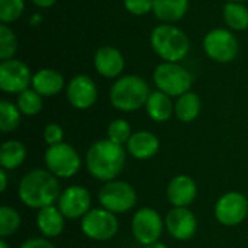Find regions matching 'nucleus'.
<instances>
[{
  "instance_id": "18",
  "label": "nucleus",
  "mask_w": 248,
  "mask_h": 248,
  "mask_svg": "<svg viewBox=\"0 0 248 248\" xmlns=\"http://www.w3.org/2000/svg\"><path fill=\"white\" fill-rule=\"evenodd\" d=\"M128 153L137 160H150L160 150L158 138L150 131L134 132L129 141L126 142Z\"/></svg>"
},
{
  "instance_id": "8",
  "label": "nucleus",
  "mask_w": 248,
  "mask_h": 248,
  "mask_svg": "<svg viewBox=\"0 0 248 248\" xmlns=\"http://www.w3.org/2000/svg\"><path fill=\"white\" fill-rule=\"evenodd\" d=\"M99 202L102 208L113 214H124L135 206L137 192L128 182L110 180L99 190Z\"/></svg>"
},
{
  "instance_id": "6",
  "label": "nucleus",
  "mask_w": 248,
  "mask_h": 248,
  "mask_svg": "<svg viewBox=\"0 0 248 248\" xmlns=\"http://www.w3.org/2000/svg\"><path fill=\"white\" fill-rule=\"evenodd\" d=\"M44 160L48 170L60 179L73 177L81 167V158L78 153L74 147L65 142L48 147L44 154Z\"/></svg>"
},
{
  "instance_id": "4",
  "label": "nucleus",
  "mask_w": 248,
  "mask_h": 248,
  "mask_svg": "<svg viewBox=\"0 0 248 248\" xmlns=\"http://www.w3.org/2000/svg\"><path fill=\"white\" fill-rule=\"evenodd\" d=\"M151 94L148 83L135 74L119 77L110 87L109 99L115 109L121 112H135L145 106Z\"/></svg>"
},
{
  "instance_id": "11",
  "label": "nucleus",
  "mask_w": 248,
  "mask_h": 248,
  "mask_svg": "<svg viewBox=\"0 0 248 248\" xmlns=\"http://www.w3.org/2000/svg\"><path fill=\"white\" fill-rule=\"evenodd\" d=\"M248 215V199L240 192L222 195L215 205V218L225 227L240 225Z\"/></svg>"
},
{
  "instance_id": "37",
  "label": "nucleus",
  "mask_w": 248,
  "mask_h": 248,
  "mask_svg": "<svg viewBox=\"0 0 248 248\" xmlns=\"http://www.w3.org/2000/svg\"><path fill=\"white\" fill-rule=\"evenodd\" d=\"M145 248H167V246L157 241V243H153V244H150V246H145Z\"/></svg>"
},
{
  "instance_id": "32",
  "label": "nucleus",
  "mask_w": 248,
  "mask_h": 248,
  "mask_svg": "<svg viewBox=\"0 0 248 248\" xmlns=\"http://www.w3.org/2000/svg\"><path fill=\"white\" fill-rule=\"evenodd\" d=\"M124 6L128 13L134 16H144L153 12L154 0H124Z\"/></svg>"
},
{
  "instance_id": "14",
  "label": "nucleus",
  "mask_w": 248,
  "mask_h": 248,
  "mask_svg": "<svg viewBox=\"0 0 248 248\" xmlns=\"http://www.w3.org/2000/svg\"><path fill=\"white\" fill-rule=\"evenodd\" d=\"M67 99L70 105L76 109H89L96 103L97 87L92 77L86 74H78L73 77L67 86Z\"/></svg>"
},
{
  "instance_id": "10",
  "label": "nucleus",
  "mask_w": 248,
  "mask_h": 248,
  "mask_svg": "<svg viewBox=\"0 0 248 248\" xmlns=\"http://www.w3.org/2000/svg\"><path fill=\"white\" fill-rule=\"evenodd\" d=\"M163 219L153 208H141L132 217V234L142 246L157 243L163 235Z\"/></svg>"
},
{
  "instance_id": "29",
  "label": "nucleus",
  "mask_w": 248,
  "mask_h": 248,
  "mask_svg": "<svg viewBox=\"0 0 248 248\" xmlns=\"http://www.w3.org/2000/svg\"><path fill=\"white\" fill-rule=\"evenodd\" d=\"M17 51V38L15 32L4 23L0 25V60H12Z\"/></svg>"
},
{
  "instance_id": "27",
  "label": "nucleus",
  "mask_w": 248,
  "mask_h": 248,
  "mask_svg": "<svg viewBox=\"0 0 248 248\" xmlns=\"http://www.w3.org/2000/svg\"><path fill=\"white\" fill-rule=\"evenodd\" d=\"M22 112L19 110L17 105H13L9 100L0 102V131L7 134L15 131L20 124Z\"/></svg>"
},
{
  "instance_id": "38",
  "label": "nucleus",
  "mask_w": 248,
  "mask_h": 248,
  "mask_svg": "<svg viewBox=\"0 0 248 248\" xmlns=\"http://www.w3.org/2000/svg\"><path fill=\"white\" fill-rule=\"evenodd\" d=\"M39 20H41V16H39V15H35V16H32V19H31L32 25H35V23H39Z\"/></svg>"
},
{
  "instance_id": "12",
  "label": "nucleus",
  "mask_w": 248,
  "mask_h": 248,
  "mask_svg": "<svg viewBox=\"0 0 248 248\" xmlns=\"http://www.w3.org/2000/svg\"><path fill=\"white\" fill-rule=\"evenodd\" d=\"M31 68L20 60L12 58L0 62V89L4 93H22L32 84Z\"/></svg>"
},
{
  "instance_id": "16",
  "label": "nucleus",
  "mask_w": 248,
  "mask_h": 248,
  "mask_svg": "<svg viewBox=\"0 0 248 248\" xmlns=\"http://www.w3.org/2000/svg\"><path fill=\"white\" fill-rule=\"evenodd\" d=\"M96 71L106 78H116L125 68V58L119 49L110 45L100 46L93 58Z\"/></svg>"
},
{
  "instance_id": "2",
  "label": "nucleus",
  "mask_w": 248,
  "mask_h": 248,
  "mask_svg": "<svg viewBox=\"0 0 248 248\" xmlns=\"http://www.w3.org/2000/svg\"><path fill=\"white\" fill-rule=\"evenodd\" d=\"M126 163V153L122 145L110 140L96 141L86 154L87 171L97 180L110 182L116 179Z\"/></svg>"
},
{
  "instance_id": "17",
  "label": "nucleus",
  "mask_w": 248,
  "mask_h": 248,
  "mask_svg": "<svg viewBox=\"0 0 248 248\" xmlns=\"http://www.w3.org/2000/svg\"><path fill=\"white\" fill-rule=\"evenodd\" d=\"M198 196V185L187 174L173 177L167 186V199L174 208H187Z\"/></svg>"
},
{
  "instance_id": "40",
  "label": "nucleus",
  "mask_w": 248,
  "mask_h": 248,
  "mask_svg": "<svg viewBox=\"0 0 248 248\" xmlns=\"http://www.w3.org/2000/svg\"><path fill=\"white\" fill-rule=\"evenodd\" d=\"M228 1H237V3H244V1H247V0H228Z\"/></svg>"
},
{
  "instance_id": "19",
  "label": "nucleus",
  "mask_w": 248,
  "mask_h": 248,
  "mask_svg": "<svg viewBox=\"0 0 248 248\" xmlns=\"http://www.w3.org/2000/svg\"><path fill=\"white\" fill-rule=\"evenodd\" d=\"M31 86L41 96H55L64 89V77L54 68H41L33 74Z\"/></svg>"
},
{
  "instance_id": "5",
  "label": "nucleus",
  "mask_w": 248,
  "mask_h": 248,
  "mask_svg": "<svg viewBox=\"0 0 248 248\" xmlns=\"http://www.w3.org/2000/svg\"><path fill=\"white\" fill-rule=\"evenodd\" d=\"M153 80L157 89L170 97H179L190 92L193 84V76L189 70L182 67L179 62L166 61L155 67Z\"/></svg>"
},
{
  "instance_id": "7",
  "label": "nucleus",
  "mask_w": 248,
  "mask_h": 248,
  "mask_svg": "<svg viewBox=\"0 0 248 248\" xmlns=\"http://www.w3.org/2000/svg\"><path fill=\"white\" fill-rule=\"evenodd\" d=\"M205 54L217 62H231L237 58L240 45L237 36L224 28H215L209 31L203 38Z\"/></svg>"
},
{
  "instance_id": "26",
  "label": "nucleus",
  "mask_w": 248,
  "mask_h": 248,
  "mask_svg": "<svg viewBox=\"0 0 248 248\" xmlns=\"http://www.w3.org/2000/svg\"><path fill=\"white\" fill-rule=\"evenodd\" d=\"M16 105H17L19 110L22 112V115H25V116H35L44 108L42 96L39 93H36L33 89H26L22 93H19Z\"/></svg>"
},
{
  "instance_id": "3",
  "label": "nucleus",
  "mask_w": 248,
  "mask_h": 248,
  "mask_svg": "<svg viewBox=\"0 0 248 248\" xmlns=\"http://www.w3.org/2000/svg\"><path fill=\"white\" fill-rule=\"evenodd\" d=\"M151 48L166 62H180L190 49L187 35L173 23H161L155 26L150 36Z\"/></svg>"
},
{
  "instance_id": "22",
  "label": "nucleus",
  "mask_w": 248,
  "mask_h": 248,
  "mask_svg": "<svg viewBox=\"0 0 248 248\" xmlns=\"http://www.w3.org/2000/svg\"><path fill=\"white\" fill-rule=\"evenodd\" d=\"M189 9V0H154L153 13L164 23L180 20Z\"/></svg>"
},
{
  "instance_id": "39",
  "label": "nucleus",
  "mask_w": 248,
  "mask_h": 248,
  "mask_svg": "<svg viewBox=\"0 0 248 248\" xmlns=\"http://www.w3.org/2000/svg\"><path fill=\"white\" fill-rule=\"evenodd\" d=\"M0 248H9V244L4 241V238H1V241H0Z\"/></svg>"
},
{
  "instance_id": "21",
  "label": "nucleus",
  "mask_w": 248,
  "mask_h": 248,
  "mask_svg": "<svg viewBox=\"0 0 248 248\" xmlns=\"http://www.w3.org/2000/svg\"><path fill=\"white\" fill-rule=\"evenodd\" d=\"M147 115L155 121V122H166L169 121L174 113V105L171 102V97L160 90L151 92L148 96V100L145 103Z\"/></svg>"
},
{
  "instance_id": "35",
  "label": "nucleus",
  "mask_w": 248,
  "mask_h": 248,
  "mask_svg": "<svg viewBox=\"0 0 248 248\" xmlns=\"http://www.w3.org/2000/svg\"><path fill=\"white\" fill-rule=\"evenodd\" d=\"M35 6L41 7V9H48L51 6H54L57 3V0H31Z\"/></svg>"
},
{
  "instance_id": "13",
  "label": "nucleus",
  "mask_w": 248,
  "mask_h": 248,
  "mask_svg": "<svg viewBox=\"0 0 248 248\" xmlns=\"http://www.w3.org/2000/svg\"><path fill=\"white\" fill-rule=\"evenodd\" d=\"M90 206H92L90 192L86 187L77 185L67 187L58 199V208L67 219L83 218L90 211Z\"/></svg>"
},
{
  "instance_id": "33",
  "label": "nucleus",
  "mask_w": 248,
  "mask_h": 248,
  "mask_svg": "<svg viewBox=\"0 0 248 248\" xmlns=\"http://www.w3.org/2000/svg\"><path fill=\"white\" fill-rule=\"evenodd\" d=\"M62 138H64V131L61 128V125L58 124H48L44 129V141L52 147V145H57V144H61L62 142Z\"/></svg>"
},
{
  "instance_id": "30",
  "label": "nucleus",
  "mask_w": 248,
  "mask_h": 248,
  "mask_svg": "<svg viewBox=\"0 0 248 248\" xmlns=\"http://www.w3.org/2000/svg\"><path fill=\"white\" fill-rule=\"evenodd\" d=\"M25 10V0H0V22L4 25L17 20Z\"/></svg>"
},
{
  "instance_id": "20",
  "label": "nucleus",
  "mask_w": 248,
  "mask_h": 248,
  "mask_svg": "<svg viewBox=\"0 0 248 248\" xmlns=\"http://www.w3.org/2000/svg\"><path fill=\"white\" fill-rule=\"evenodd\" d=\"M64 215L61 214L58 206H46L39 209L36 215V225L42 235L54 238L58 237L64 230Z\"/></svg>"
},
{
  "instance_id": "9",
  "label": "nucleus",
  "mask_w": 248,
  "mask_h": 248,
  "mask_svg": "<svg viewBox=\"0 0 248 248\" xmlns=\"http://www.w3.org/2000/svg\"><path fill=\"white\" fill-rule=\"evenodd\" d=\"M118 230L119 222L116 215L105 208L90 209L81 218L83 234L94 241H109L118 234Z\"/></svg>"
},
{
  "instance_id": "31",
  "label": "nucleus",
  "mask_w": 248,
  "mask_h": 248,
  "mask_svg": "<svg viewBox=\"0 0 248 248\" xmlns=\"http://www.w3.org/2000/svg\"><path fill=\"white\" fill-rule=\"evenodd\" d=\"M132 137L131 125L125 119H115L108 126V140H110L115 144L124 145L129 141Z\"/></svg>"
},
{
  "instance_id": "23",
  "label": "nucleus",
  "mask_w": 248,
  "mask_h": 248,
  "mask_svg": "<svg viewBox=\"0 0 248 248\" xmlns=\"http://www.w3.org/2000/svg\"><path fill=\"white\" fill-rule=\"evenodd\" d=\"M201 106V97L193 92H187L177 97L174 103V115L180 122L190 124L199 116Z\"/></svg>"
},
{
  "instance_id": "34",
  "label": "nucleus",
  "mask_w": 248,
  "mask_h": 248,
  "mask_svg": "<svg viewBox=\"0 0 248 248\" xmlns=\"http://www.w3.org/2000/svg\"><path fill=\"white\" fill-rule=\"evenodd\" d=\"M19 248H55V246L45 238H29Z\"/></svg>"
},
{
  "instance_id": "25",
  "label": "nucleus",
  "mask_w": 248,
  "mask_h": 248,
  "mask_svg": "<svg viewBox=\"0 0 248 248\" xmlns=\"http://www.w3.org/2000/svg\"><path fill=\"white\" fill-rule=\"evenodd\" d=\"M224 20L231 31H246L248 28V9L243 3L227 1L222 10Z\"/></svg>"
},
{
  "instance_id": "28",
  "label": "nucleus",
  "mask_w": 248,
  "mask_h": 248,
  "mask_svg": "<svg viewBox=\"0 0 248 248\" xmlns=\"http://www.w3.org/2000/svg\"><path fill=\"white\" fill-rule=\"evenodd\" d=\"M20 215L16 209L10 206H1L0 208V237L6 238L12 234H15L20 227Z\"/></svg>"
},
{
  "instance_id": "1",
  "label": "nucleus",
  "mask_w": 248,
  "mask_h": 248,
  "mask_svg": "<svg viewBox=\"0 0 248 248\" xmlns=\"http://www.w3.org/2000/svg\"><path fill=\"white\" fill-rule=\"evenodd\" d=\"M17 195L20 202L32 209H42L54 205L60 196V182L49 170L36 169L23 176Z\"/></svg>"
},
{
  "instance_id": "24",
  "label": "nucleus",
  "mask_w": 248,
  "mask_h": 248,
  "mask_svg": "<svg viewBox=\"0 0 248 248\" xmlns=\"http://www.w3.org/2000/svg\"><path fill=\"white\" fill-rule=\"evenodd\" d=\"M26 158V147L17 140H9L0 147V166L4 170H15Z\"/></svg>"
},
{
  "instance_id": "36",
  "label": "nucleus",
  "mask_w": 248,
  "mask_h": 248,
  "mask_svg": "<svg viewBox=\"0 0 248 248\" xmlns=\"http://www.w3.org/2000/svg\"><path fill=\"white\" fill-rule=\"evenodd\" d=\"M7 170L4 169H0V192H4L6 187H7V174H6Z\"/></svg>"
},
{
  "instance_id": "15",
  "label": "nucleus",
  "mask_w": 248,
  "mask_h": 248,
  "mask_svg": "<svg viewBox=\"0 0 248 248\" xmlns=\"http://www.w3.org/2000/svg\"><path fill=\"white\" fill-rule=\"evenodd\" d=\"M166 228L179 241H187L198 231V219L189 208H173L166 217Z\"/></svg>"
}]
</instances>
